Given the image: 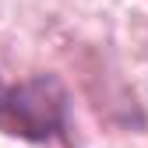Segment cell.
Masks as SVG:
<instances>
[{
    "mask_svg": "<svg viewBox=\"0 0 148 148\" xmlns=\"http://www.w3.org/2000/svg\"><path fill=\"white\" fill-rule=\"evenodd\" d=\"M67 127L71 95L57 74H32L18 85L0 81V131L4 134L46 145L67 138Z\"/></svg>",
    "mask_w": 148,
    "mask_h": 148,
    "instance_id": "obj_1",
    "label": "cell"
}]
</instances>
